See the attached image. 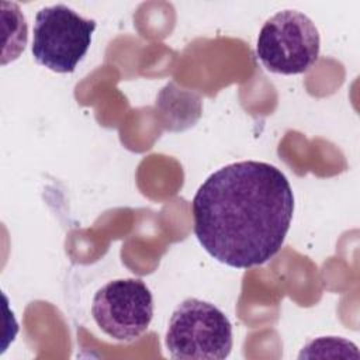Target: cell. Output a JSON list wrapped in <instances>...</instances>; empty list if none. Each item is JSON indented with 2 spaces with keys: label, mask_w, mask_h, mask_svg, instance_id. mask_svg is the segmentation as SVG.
Returning <instances> with one entry per match:
<instances>
[{
  "label": "cell",
  "mask_w": 360,
  "mask_h": 360,
  "mask_svg": "<svg viewBox=\"0 0 360 360\" xmlns=\"http://www.w3.org/2000/svg\"><path fill=\"white\" fill-rule=\"evenodd\" d=\"M96 21L83 18L65 4L42 7L34 22V59L58 73H72L86 55Z\"/></svg>",
  "instance_id": "277c9868"
},
{
  "label": "cell",
  "mask_w": 360,
  "mask_h": 360,
  "mask_svg": "<svg viewBox=\"0 0 360 360\" xmlns=\"http://www.w3.org/2000/svg\"><path fill=\"white\" fill-rule=\"evenodd\" d=\"M165 343L177 360H224L232 349V325L214 304L187 298L173 311Z\"/></svg>",
  "instance_id": "7a4b0ae2"
},
{
  "label": "cell",
  "mask_w": 360,
  "mask_h": 360,
  "mask_svg": "<svg viewBox=\"0 0 360 360\" xmlns=\"http://www.w3.org/2000/svg\"><path fill=\"white\" fill-rule=\"evenodd\" d=\"M194 233L215 260L236 269L269 262L281 249L294 212V195L276 166L229 163L198 187L193 198Z\"/></svg>",
  "instance_id": "6da1fadb"
},
{
  "label": "cell",
  "mask_w": 360,
  "mask_h": 360,
  "mask_svg": "<svg viewBox=\"0 0 360 360\" xmlns=\"http://www.w3.org/2000/svg\"><path fill=\"white\" fill-rule=\"evenodd\" d=\"M91 315L112 339L132 342L148 329L153 318V297L139 278L112 280L94 294Z\"/></svg>",
  "instance_id": "5b68a950"
},
{
  "label": "cell",
  "mask_w": 360,
  "mask_h": 360,
  "mask_svg": "<svg viewBox=\"0 0 360 360\" xmlns=\"http://www.w3.org/2000/svg\"><path fill=\"white\" fill-rule=\"evenodd\" d=\"M319 48V31L314 21L301 11L287 8L263 24L256 53L273 73L300 75L318 60Z\"/></svg>",
  "instance_id": "3957f363"
}]
</instances>
